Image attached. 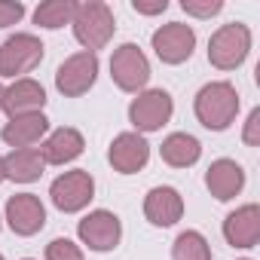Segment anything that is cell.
I'll return each instance as SVG.
<instances>
[{
  "label": "cell",
  "mask_w": 260,
  "mask_h": 260,
  "mask_svg": "<svg viewBox=\"0 0 260 260\" xmlns=\"http://www.w3.org/2000/svg\"><path fill=\"white\" fill-rule=\"evenodd\" d=\"M0 260H4V254H0Z\"/></svg>",
  "instance_id": "f546056e"
},
{
  "label": "cell",
  "mask_w": 260,
  "mask_h": 260,
  "mask_svg": "<svg viewBox=\"0 0 260 260\" xmlns=\"http://www.w3.org/2000/svg\"><path fill=\"white\" fill-rule=\"evenodd\" d=\"M172 260H211V245L199 230H184L172 242Z\"/></svg>",
  "instance_id": "44dd1931"
},
{
  "label": "cell",
  "mask_w": 260,
  "mask_h": 260,
  "mask_svg": "<svg viewBox=\"0 0 260 260\" xmlns=\"http://www.w3.org/2000/svg\"><path fill=\"white\" fill-rule=\"evenodd\" d=\"M181 7H184L187 16H196V19H211V16H217L223 10L220 0H184Z\"/></svg>",
  "instance_id": "cb8c5ba5"
},
{
  "label": "cell",
  "mask_w": 260,
  "mask_h": 260,
  "mask_svg": "<svg viewBox=\"0 0 260 260\" xmlns=\"http://www.w3.org/2000/svg\"><path fill=\"white\" fill-rule=\"evenodd\" d=\"M25 260H31V257H25Z\"/></svg>",
  "instance_id": "1f68e13d"
},
{
  "label": "cell",
  "mask_w": 260,
  "mask_h": 260,
  "mask_svg": "<svg viewBox=\"0 0 260 260\" xmlns=\"http://www.w3.org/2000/svg\"><path fill=\"white\" fill-rule=\"evenodd\" d=\"M242 141L248 147H257L260 144V107H254L245 119V128H242Z\"/></svg>",
  "instance_id": "484cf974"
},
{
  "label": "cell",
  "mask_w": 260,
  "mask_h": 260,
  "mask_svg": "<svg viewBox=\"0 0 260 260\" xmlns=\"http://www.w3.org/2000/svg\"><path fill=\"white\" fill-rule=\"evenodd\" d=\"M110 77L122 92H141L150 80V61L135 43H122L110 55Z\"/></svg>",
  "instance_id": "ba28073f"
},
{
  "label": "cell",
  "mask_w": 260,
  "mask_h": 260,
  "mask_svg": "<svg viewBox=\"0 0 260 260\" xmlns=\"http://www.w3.org/2000/svg\"><path fill=\"white\" fill-rule=\"evenodd\" d=\"M107 159L110 166L119 172V175H135L147 166L150 159V144L144 135L138 132H122L110 141V150H107Z\"/></svg>",
  "instance_id": "7c38bea8"
},
{
  "label": "cell",
  "mask_w": 260,
  "mask_h": 260,
  "mask_svg": "<svg viewBox=\"0 0 260 260\" xmlns=\"http://www.w3.org/2000/svg\"><path fill=\"white\" fill-rule=\"evenodd\" d=\"M193 110H196V119H199L205 128H211V132H223V128H230V122H236V113H239V92H236V86L226 83V80L205 83V86L196 92Z\"/></svg>",
  "instance_id": "6da1fadb"
},
{
  "label": "cell",
  "mask_w": 260,
  "mask_h": 260,
  "mask_svg": "<svg viewBox=\"0 0 260 260\" xmlns=\"http://www.w3.org/2000/svg\"><path fill=\"white\" fill-rule=\"evenodd\" d=\"M132 10L141 13V16H156V13L169 10V0H153V4H147V0H132Z\"/></svg>",
  "instance_id": "4316f807"
},
{
  "label": "cell",
  "mask_w": 260,
  "mask_h": 260,
  "mask_svg": "<svg viewBox=\"0 0 260 260\" xmlns=\"http://www.w3.org/2000/svg\"><path fill=\"white\" fill-rule=\"evenodd\" d=\"M0 181H4V156H0Z\"/></svg>",
  "instance_id": "83f0119b"
},
{
  "label": "cell",
  "mask_w": 260,
  "mask_h": 260,
  "mask_svg": "<svg viewBox=\"0 0 260 260\" xmlns=\"http://www.w3.org/2000/svg\"><path fill=\"white\" fill-rule=\"evenodd\" d=\"M43 61V43L34 34H13L0 46V77L22 80V74H31Z\"/></svg>",
  "instance_id": "8992f818"
},
{
  "label": "cell",
  "mask_w": 260,
  "mask_h": 260,
  "mask_svg": "<svg viewBox=\"0 0 260 260\" xmlns=\"http://www.w3.org/2000/svg\"><path fill=\"white\" fill-rule=\"evenodd\" d=\"M49 199L58 211L64 214H74V211H83L92 199H95V178L86 172V169H74V172H64L52 181L49 187Z\"/></svg>",
  "instance_id": "5b68a950"
},
{
  "label": "cell",
  "mask_w": 260,
  "mask_h": 260,
  "mask_svg": "<svg viewBox=\"0 0 260 260\" xmlns=\"http://www.w3.org/2000/svg\"><path fill=\"white\" fill-rule=\"evenodd\" d=\"M205 187H208V193L214 199L230 202V199H236L242 193L245 172H242V166L236 159H214L208 166V172H205Z\"/></svg>",
  "instance_id": "9a60e30c"
},
{
  "label": "cell",
  "mask_w": 260,
  "mask_h": 260,
  "mask_svg": "<svg viewBox=\"0 0 260 260\" xmlns=\"http://www.w3.org/2000/svg\"><path fill=\"white\" fill-rule=\"evenodd\" d=\"M74 37L77 43L86 49V52H98L110 43L113 31H116V19H113V10L101 0H86V4H77L74 10Z\"/></svg>",
  "instance_id": "7a4b0ae2"
},
{
  "label": "cell",
  "mask_w": 260,
  "mask_h": 260,
  "mask_svg": "<svg viewBox=\"0 0 260 260\" xmlns=\"http://www.w3.org/2000/svg\"><path fill=\"white\" fill-rule=\"evenodd\" d=\"M46 162L40 156L37 147H25V150H13L10 156H4V178L19 181V184H31L43 175Z\"/></svg>",
  "instance_id": "ffe728a7"
},
{
  "label": "cell",
  "mask_w": 260,
  "mask_h": 260,
  "mask_svg": "<svg viewBox=\"0 0 260 260\" xmlns=\"http://www.w3.org/2000/svg\"><path fill=\"white\" fill-rule=\"evenodd\" d=\"M144 217L153 226H175L184 217V199L175 187H153L144 196Z\"/></svg>",
  "instance_id": "2e32d148"
},
{
  "label": "cell",
  "mask_w": 260,
  "mask_h": 260,
  "mask_svg": "<svg viewBox=\"0 0 260 260\" xmlns=\"http://www.w3.org/2000/svg\"><path fill=\"white\" fill-rule=\"evenodd\" d=\"M49 132V119L43 113H28V116H16L0 128V138H4L13 150H25L34 147L43 135Z\"/></svg>",
  "instance_id": "ac0fdd59"
},
{
  "label": "cell",
  "mask_w": 260,
  "mask_h": 260,
  "mask_svg": "<svg viewBox=\"0 0 260 260\" xmlns=\"http://www.w3.org/2000/svg\"><path fill=\"white\" fill-rule=\"evenodd\" d=\"M242 260H248V257H242Z\"/></svg>",
  "instance_id": "4dcf8cb0"
},
{
  "label": "cell",
  "mask_w": 260,
  "mask_h": 260,
  "mask_svg": "<svg viewBox=\"0 0 260 260\" xmlns=\"http://www.w3.org/2000/svg\"><path fill=\"white\" fill-rule=\"evenodd\" d=\"M74 10H77L74 0H46V4H40V7L34 10V25H40V28H46V31L64 28V25H71Z\"/></svg>",
  "instance_id": "7402d4cb"
},
{
  "label": "cell",
  "mask_w": 260,
  "mask_h": 260,
  "mask_svg": "<svg viewBox=\"0 0 260 260\" xmlns=\"http://www.w3.org/2000/svg\"><path fill=\"white\" fill-rule=\"evenodd\" d=\"M25 16V4H13V0H0V28H10V25H19Z\"/></svg>",
  "instance_id": "d4e9b609"
},
{
  "label": "cell",
  "mask_w": 260,
  "mask_h": 260,
  "mask_svg": "<svg viewBox=\"0 0 260 260\" xmlns=\"http://www.w3.org/2000/svg\"><path fill=\"white\" fill-rule=\"evenodd\" d=\"M43 107H46V89L31 77L13 80L4 89V110L10 113V119L28 116V113H43Z\"/></svg>",
  "instance_id": "4fadbf2b"
},
{
  "label": "cell",
  "mask_w": 260,
  "mask_h": 260,
  "mask_svg": "<svg viewBox=\"0 0 260 260\" xmlns=\"http://www.w3.org/2000/svg\"><path fill=\"white\" fill-rule=\"evenodd\" d=\"M83 150H86L83 135L71 125H61L52 135H46V141L40 147V156H43L46 166H64V162H74Z\"/></svg>",
  "instance_id": "e0dca14e"
},
{
  "label": "cell",
  "mask_w": 260,
  "mask_h": 260,
  "mask_svg": "<svg viewBox=\"0 0 260 260\" xmlns=\"http://www.w3.org/2000/svg\"><path fill=\"white\" fill-rule=\"evenodd\" d=\"M77 236H80V242H83L89 251L104 254V251H113V248L119 245V239H122V223H119V217H116L113 211L95 208V211H89V214L77 223Z\"/></svg>",
  "instance_id": "9c48e42d"
},
{
  "label": "cell",
  "mask_w": 260,
  "mask_h": 260,
  "mask_svg": "<svg viewBox=\"0 0 260 260\" xmlns=\"http://www.w3.org/2000/svg\"><path fill=\"white\" fill-rule=\"evenodd\" d=\"M251 52V28L242 22L220 25L208 40V61L217 71H236Z\"/></svg>",
  "instance_id": "3957f363"
},
{
  "label": "cell",
  "mask_w": 260,
  "mask_h": 260,
  "mask_svg": "<svg viewBox=\"0 0 260 260\" xmlns=\"http://www.w3.org/2000/svg\"><path fill=\"white\" fill-rule=\"evenodd\" d=\"M150 43H153V52L162 64H181L196 49V31L184 22H169V25L153 31Z\"/></svg>",
  "instance_id": "30bf717a"
},
{
  "label": "cell",
  "mask_w": 260,
  "mask_h": 260,
  "mask_svg": "<svg viewBox=\"0 0 260 260\" xmlns=\"http://www.w3.org/2000/svg\"><path fill=\"white\" fill-rule=\"evenodd\" d=\"M223 239L233 248H254L260 242V208L254 202L236 208L223 220Z\"/></svg>",
  "instance_id": "5bb4252c"
},
{
  "label": "cell",
  "mask_w": 260,
  "mask_h": 260,
  "mask_svg": "<svg viewBox=\"0 0 260 260\" xmlns=\"http://www.w3.org/2000/svg\"><path fill=\"white\" fill-rule=\"evenodd\" d=\"M98 80V55L95 52H74L71 58H64L55 71V89L64 98H80L86 95Z\"/></svg>",
  "instance_id": "52a82bcc"
},
{
  "label": "cell",
  "mask_w": 260,
  "mask_h": 260,
  "mask_svg": "<svg viewBox=\"0 0 260 260\" xmlns=\"http://www.w3.org/2000/svg\"><path fill=\"white\" fill-rule=\"evenodd\" d=\"M7 223L16 236H34L46 226V208L34 193H16L7 199Z\"/></svg>",
  "instance_id": "8fae6325"
},
{
  "label": "cell",
  "mask_w": 260,
  "mask_h": 260,
  "mask_svg": "<svg viewBox=\"0 0 260 260\" xmlns=\"http://www.w3.org/2000/svg\"><path fill=\"white\" fill-rule=\"evenodd\" d=\"M46 260H86V257H83L80 245H74L71 239L58 236V239H52L46 245Z\"/></svg>",
  "instance_id": "603a6c76"
},
{
  "label": "cell",
  "mask_w": 260,
  "mask_h": 260,
  "mask_svg": "<svg viewBox=\"0 0 260 260\" xmlns=\"http://www.w3.org/2000/svg\"><path fill=\"white\" fill-rule=\"evenodd\" d=\"M0 110H4V89H0Z\"/></svg>",
  "instance_id": "f1b7e54d"
},
{
  "label": "cell",
  "mask_w": 260,
  "mask_h": 260,
  "mask_svg": "<svg viewBox=\"0 0 260 260\" xmlns=\"http://www.w3.org/2000/svg\"><path fill=\"white\" fill-rule=\"evenodd\" d=\"M159 156H162V162L172 166V169H190V166L199 162L202 144H199L193 135H187V132H172V135L162 141Z\"/></svg>",
  "instance_id": "d6986e66"
},
{
  "label": "cell",
  "mask_w": 260,
  "mask_h": 260,
  "mask_svg": "<svg viewBox=\"0 0 260 260\" xmlns=\"http://www.w3.org/2000/svg\"><path fill=\"white\" fill-rule=\"evenodd\" d=\"M175 113V101L166 89H147L138 92V98H132L128 104V122L141 132H159V128L172 119Z\"/></svg>",
  "instance_id": "277c9868"
}]
</instances>
